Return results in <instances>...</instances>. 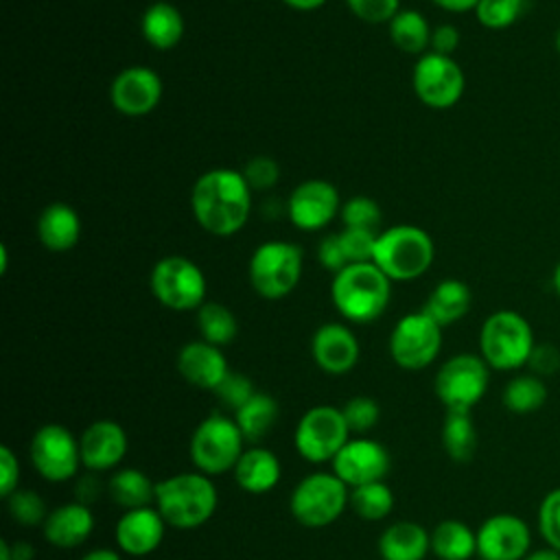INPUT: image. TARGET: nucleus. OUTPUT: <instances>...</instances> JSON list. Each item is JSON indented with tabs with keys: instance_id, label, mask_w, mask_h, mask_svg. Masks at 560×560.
Returning <instances> with one entry per match:
<instances>
[{
	"instance_id": "1",
	"label": "nucleus",
	"mask_w": 560,
	"mask_h": 560,
	"mask_svg": "<svg viewBox=\"0 0 560 560\" xmlns=\"http://www.w3.org/2000/svg\"><path fill=\"white\" fill-rule=\"evenodd\" d=\"M252 188L241 171L210 168L190 190L195 221L212 236H232L245 228L252 212Z\"/></svg>"
},
{
	"instance_id": "2",
	"label": "nucleus",
	"mask_w": 560,
	"mask_h": 560,
	"mask_svg": "<svg viewBox=\"0 0 560 560\" xmlns=\"http://www.w3.org/2000/svg\"><path fill=\"white\" fill-rule=\"evenodd\" d=\"M330 298L343 319L370 324L385 313L392 280L374 262H352L332 276Z\"/></svg>"
},
{
	"instance_id": "3",
	"label": "nucleus",
	"mask_w": 560,
	"mask_h": 560,
	"mask_svg": "<svg viewBox=\"0 0 560 560\" xmlns=\"http://www.w3.org/2000/svg\"><path fill=\"white\" fill-rule=\"evenodd\" d=\"M219 497L212 479L203 472H179L155 483V505L166 525L195 529L217 510Z\"/></svg>"
},
{
	"instance_id": "4",
	"label": "nucleus",
	"mask_w": 560,
	"mask_h": 560,
	"mask_svg": "<svg viewBox=\"0 0 560 560\" xmlns=\"http://www.w3.org/2000/svg\"><path fill=\"white\" fill-rule=\"evenodd\" d=\"M534 346L532 324L512 308L490 313L479 328V354L490 370L514 372L527 365Z\"/></svg>"
},
{
	"instance_id": "5",
	"label": "nucleus",
	"mask_w": 560,
	"mask_h": 560,
	"mask_svg": "<svg viewBox=\"0 0 560 560\" xmlns=\"http://www.w3.org/2000/svg\"><path fill=\"white\" fill-rule=\"evenodd\" d=\"M435 245L427 230L418 225H392L376 236L372 262L389 278L409 282L429 271Z\"/></svg>"
},
{
	"instance_id": "6",
	"label": "nucleus",
	"mask_w": 560,
	"mask_h": 560,
	"mask_svg": "<svg viewBox=\"0 0 560 560\" xmlns=\"http://www.w3.org/2000/svg\"><path fill=\"white\" fill-rule=\"evenodd\" d=\"M302 249L289 241H265L249 258V284L265 300L287 298L300 282Z\"/></svg>"
},
{
	"instance_id": "7",
	"label": "nucleus",
	"mask_w": 560,
	"mask_h": 560,
	"mask_svg": "<svg viewBox=\"0 0 560 560\" xmlns=\"http://www.w3.org/2000/svg\"><path fill=\"white\" fill-rule=\"evenodd\" d=\"M243 444L245 438L234 418L210 413L197 424L190 438V459L208 477L223 475L241 459Z\"/></svg>"
},
{
	"instance_id": "8",
	"label": "nucleus",
	"mask_w": 560,
	"mask_h": 560,
	"mask_svg": "<svg viewBox=\"0 0 560 560\" xmlns=\"http://www.w3.org/2000/svg\"><path fill=\"white\" fill-rule=\"evenodd\" d=\"M153 298L171 311H197L206 302V276L197 262L186 256L160 258L149 276Z\"/></svg>"
},
{
	"instance_id": "9",
	"label": "nucleus",
	"mask_w": 560,
	"mask_h": 560,
	"mask_svg": "<svg viewBox=\"0 0 560 560\" xmlns=\"http://www.w3.org/2000/svg\"><path fill=\"white\" fill-rule=\"evenodd\" d=\"M350 503L348 486L335 472H313L291 492L289 508L304 527H326L335 523Z\"/></svg>"
},
{
	"instance_id": "10",
	"label": "nucleus",
	"mask_w": 560,
	"mask_h": 560,
	"mask_svg": "<svg viewBox=\"0 0 560 560\" xmlns=\"http://www.w3.org/2000/svg\"><path fill=\"white\" fill-rule=\"evenodd\" d=\"M490 383V365L481 354L462 352L446 359L435 374V394L446 411H472L486 396Z\"/></svg>"
},
{
	"instance_id": "11",
	"label": "nucleus",
	"mask_w": 560,
	"mask_h": 560,
	"mask_svg": "<svg viewBox=\"0 0 560 560\" xmlns=\"http://www.w3.org/2000/svg\"><path fill=\"white\" fill-rule=\"evenodd\" d=\"M411 85L420 103L431 109H448L459 103L466 90V77L462 66L438 52H424L411 70Z\"/></svg>"
},
{
	"instance_id": "12",
	"label": "nucleus",
	"mask_w": 560,
	"mask_h": 560,
	"mask_svg": "<svg viewBox=\"0 0 560 560\" xmlns=\"http://www.w3.org/2000/svg\"><path fill=\"white\" fill-rule=\"evenodd\" d=\"M442 348V326L424 311L400 317L389 335V354L402 370H422L435 361Z\"/></svg>"
},
{
	"instance_id": "13",
	"label": "nucleus",
	"mask_w": 560,
	"mask_h": 560,
	"mask_svg": "<svg viewBox=\"0 0 560 560\" xmlns=\"http://www.w3.org/2000/svg\"><path fill=\"white\" fill-rule=\"evenodd\" d=\"M348 435L350 429L341 409L330 405H317L300 418L295 427V448L311 464H322L328 459L332 462L335 455L350 440Z\"/></svg>"
},
{
	"instance_id": "14",
	"label": "nucleus",
	"mask_w": 560,
	"mask_h": 560,
	"mask_svg": "<svg viewBox=\"0 0 560 560\" xmlns=\"http://www.w3.org/2000/svg\"><path fill=\"white\" fill-rule=\"evenodd\" d=\"M31 462L46 481L70 479L81 464L79 440L61 424H44L35 431L31 446Z\"/></svg>"
},
{
	"instance_id": "15",
	"label": "nucleus",
	"mask_w": 560,
	"mask_h": 560,
	"mask_svg": "<svg viewBox=\"0 0 560 560\" xmlns=\"http://www.w3.org/2000/svg\"><path fill=\"white\" fill-rule=\"evenodd\" d=\"M529 551L532 529L516 514H492L477 529V556L481 560H523Z\"/></svg>"
},
{
	"instance_id": "16",
	"label": "nucleus",
	"mask_w": 560,
	"mask_h": 560,
	"mask_svg": "<svg viewBox=\"0 0 560 560\" xmlns=\"http://www.w3.org/2000/svg\"><path fill=\"white\" fill-rule=\"evenodd\" d=\"M339 190L326 179H306L298 184L287 199L289 221L302 232L326 228L341 210Z\"/></svg>"
},
{
	"instance_id": "17",
	"label": "nucleus",
	"mask_w": 560,
	"mask_h": 560,
	"mask_svg": "<svg viewBox=\"0 0 560 560\" xmlns=\"http://www.w3.org/2000/svg\"><path fill=\"white\" fill-rule=\"evenodd\" d=\"M162 90V79L155 70L147 66H129L114 77L109 98L118 114L140 118L160 105Z\"/></svg>"
},
{
	"instance_id": "18",
	"label": "nucleus",
	"mask_w": 560,
	"mask_h": 560,
	"mask_svg": "<svg viewBox=\"0 0 560 560\" xmlns=\"http://www.w3.org/2000/svg\"><path fill=\"white\" fill-rule=\"evenodd\" d=\"M389 470V453L383 444L357 438L348 440L343 448L332 459V472L348 486H365L372 481H383Z\"/></svg>"
},
{
	"instance_id": "19",
	"label": "nucleus",
	"mask_w": 560,
	"mask_h": 560,
	"mask_svg": "<svg viewBox=\"0 0 560 560\" xmlns=\"http://www.w3.org/2000/svg\"><path fill=\"white\" fill-rule=\"evenodd\" d=\"M313 361L326 374L339 376L350 372L359 361V341L346 324L326 322L322 324L311 339Z\"/></svg>"
},
{
	"instance_id": "20",
	"label": "nucleus",
	"mask_w": 560,
	"mask_h": 560,
	"mask_svg": "<svg viewBox=\"0 0 560 560\" xmlns=\"http://www.w3.org/2000/svg\"><path fill=\"white\" fill-rule=\"evenodd\" d=\"M81 464L90 470H109L127 453V433L116 420H96L79 438Z\"/></svg>"
},
{
	"instance_id": "21",
	"label": "nucleus",
	"mask_w": 560,
	"mask_h": 560,
	"mask_svg": "<svg viewBox=\"0 0 560 560\" xmlns=\"http://www.w3.org/2000/svg\"><path fill=\"white\" fill-rule=\"evenodd\" d=\"M177 370L186 383L199 389H217L221 381L230 374L228 359L219 346H212L203 339L188 341L177 354Z\"/></svg>"
},
{
	"instance_id": "22",
	"label": "nucleus",
	"mask_w": 560,
	"mask_h": 560,
	"mask_svg": "<svg viewBox=\"0 0 560 560\" xmlns=\"http://www.w3.org/2000/svg\"><path fill=\"white\" fill-rule=\"evenodd\" d=\"M166 521L153 508L125 510L118 518L114 536L118 547L129 556H147L155 551L164 538Z\"/></svg>"
},
{
	"instance_id": "23",
	"label": "nucleus",
	"mask_w": 560,
	"mask_h": 560,
	"mask_svg": "<svg viewBox=\"0 0 560 560\" xmlns=\"http://www.w3.org/2000/svg\"><path fill=\"white\" fill-rule=\"evenodd\" d=\"M42 527H44V538L50 545L59 549H72L83 545L90 538L94 529V514L81 501L63 503L48 514Z\"/></svg>"
},
{
	"instance_id": "24",
	"label": "nucleus",
	"mask_w": 560,
	"mask_h": 560,
	"mask_svg": "<svg viewBox=\"0 0 560 560\" xmlns=\"http://www.w3.org/2000/svg\"><path fill=\"white\" fill-rule=\"evenodd\" d=\"M81 219L77 210L63 201L48 203L37 219V238L48 252H68L79 243Z\"/></svg>"
},
{
	"instance_id": "25",
	"label": "nucleus",
	"mask_w": 560,
	"mask_h": 560,
	"mask_svg": "<svg viewBox=\"0 0 560 560\" xmlns=\"http://www.w3.org/2000/svg\"><path fill=\"white\" fill-rule=\"evenodd\" d=\"M280 472H282L280 459L276 457L273 451L265 446H252L243 451L241 459L234 466L236 483L252 494H262L273 490L280 481Z\"/></svg>"
},
{
	"instance_id": "26",
	"label": "nucleus",
	"mask_w": 560,
	"mask_h": 560,
	"mask_svg": "<svg viewBox=\"0 0 560 560\" xmlns=\"http://www.w3.org/2000/svg\"><path fill=\"white\" fill-rule=\"evenodd\" d=\"M429 549L431 534L413 521H398L378 538V553L383 560H424Z\"/></svg>"
},
{
	"instance_id": "27",
	"label": "nucleus",
	"mask_w": 560,
	"mask_h": 560,
	"mask_svg": "<svg viewBox=\"0 0 560 560\" xmlns=\"http://www.w3.org/2000/svg\"><path fill=\"white\" fill-rule=\"evenodd\" d=\"M140 31L151 48L171 50L184 37V18L175 4L158 0L144 9Z\"/></svg>"
},
{
	"instance_id": "28",
	"label": "nucleus",
	"mask_w": 560,
	"mask_h": 560,
	"mask_svg": "<svg viewBox=\"0 0 560 560\" xmlns=\"http://www.w3.org/2000/svg\"><path fill=\"white\" fill-rule=\"evenodd\" d=\"M472 306V291L464 280L446 278L433 287L422 311L442 328L459 322Z\"/></svg>"
},
{
	"instance_id": "29",
	"label": "nucleus",
	"mask_w": 560,
	"mask_h": 560,
	"mask_svg": "<svg viewBox=\"0 0 560 560\" xmlns=\"http://www.w3.org/2000/svg\"><path fill=\"white\" fill-rule=\"evenodd\" d=\"M431 551L440 560H470L477 556V532L457 518L440 521L431 532Z\"/></svg>"
},
{
	"instance_id": "30",
	"label": "nucleus",
	"mask_w": 560,
	"mask_h": 560,
	"mask_svg": "<svg viewBox=\"0 0 560 560\" xmlns=\"http://www.w3.org/2000/svg\"><path fill=\"white\" fill-rule=\"evenodd\" d=\"M109 497L125 510L151 508L155 501V483L138 468H120L109 477Z\"/></svg>"
},
{
	"instance_id": "31",
	"label": "nucleus",
	"mask_w": 560,
	"mask_h": 560,
	"mask_svg": "<svg viewBox=\"0 0 560 560\" xmlns=\"http://www.w3.org/2000/svg\"><path fill=\"white\" fill-rule=\"evenodd\" d=\"M280 407L273 396L256 392L238 411H234V420L245 438V442H260L271 427L276 424Z\"/></svg>"
},
{
	"instance_id": "32",
	"label": "nucleus",
	"mask_w": 560,
	"mask_h": 560,
	"mask_svg": "<svg viewBox=\"0 0 560 560\" xmlns=\"http://www.w3.org/2000/svg\"><path fill=\"white\" fill-rule=\"evenodd\" d=\"M431 31L427 18L413 9H400L389 20V39L407 55H424L431 46Z\"/></svg>"
},
{
	"instance_id": "33",
	"label": "nucleus",
	"mask_w": 560,
	"mask_h": 560,
	"mask_svg": "<svg viewBox=\"0 0 560 560\" xmlns=\"http://www.w3.org/2000/svg\"><path fill=\"white\" fill-rule=\"evenodd\" d=\"M549 398V389H547V383L545 378L532 374V372H525V374H516L512 376L503 392H501V400H503V407L512 413H534L538 409L545 407Z\"/></svg>"
},
{
	"instance_id": "34",
	"label": "nucleus",
	"mask_w": 560,
	"mask_h": 560,
	"mask_svg": "<svg viewBox=\"0 0 560 560\" xmlns=\"http://www.w3.org/2000/svg\"><path fill=\"white\" fill-rule=\"evenodd\" d=\"M442 444L453 462H470L477 451V429L470 411H446L442 424Z\"/></svg>"
},
{
	"instance_id": "35",
	"label": "nucleus",
	"mask_w": 560,
	"mask_h": 560,
	"mask_svg": "<svg viewBox=\"0 0 560 560\" xmlns=\"http://www.w3.org/2000/svg\"><path fill=\"white\" fill-rule=\"evenodd\" d=\"M197 326H199L201 339L219 348L234 341L238 332V322L234 313L225 304L212 302V300H206L197 308Z\"/></svg>"
},
{
	"instance_id": "36",
	"label": "nucleus",
	"mask_w": 560,
	"mask_h": 560,
	"mask_svg": "<svg viewBox=\"0 0 560 560\" xmlns=\"http://www.w3.org/2000/svg\"><path fill=\"white\" fill-rule=\"evenodd\" d=\"M350 508L365 521H381L394 508V494L385 481L350 488Z\"/></svg>"
},
{
	"instance_id": "37",
	"label": "nucleus",
	"mask_w": 560,
	"mask_h": 560,
	"mask_svg": "<svg viewBox=\"0 0 560 560\" xmlns=\"http://www.w3.org/2000/svg\"><path fill=\"white\" fill-rule=\"evenodd\" d=\"M527 11V0H479L475 7L477 22L488 31H505L514 26Z\"/></svg>"
},
{
	"instance_id": "38",
	"label": "nucleus",
	"mask_w": 560,
	"mask_h": 560,
	"mask_svg": "<svg viewBox=\"0 0 560 560\" xmlns=\"http://www.w3.org/2000/svg\"><path fill=\"white\" fill-rule=\"evenodd\" d=\"M339 217L343 221V228H359V230H370L378 232L383 212L381 206L365 195H354L341 203Z\"/></svg>"
},
{
	"instance_id": "39",
	"label": "nucleus",
	"mask_w": 560,
	"mask_h": 560,
	"mask_svg": "<svg viewBox=\"0 0 560 560\" xmlns=\"http://www.w3.org/2000/svg\"><path fill=\"white\" fill-rule=\"evenodd\" d=\"M7 508L13 521H18L24 527L33 525H44L50 512H46L44 499L35 490H15L13 494L7 497Z\"/></svg>"
},
{
	"instance_id": "40",
	"label": "nucleus",
	"mask_w": 560,
	"mask_h": 560,
	"mask_svg": "<svg viewBox=\"0 0 560 560\" xmlns=\"http://www.w3.org/2000/svg\"><path fill=\"white\" fill-rule=\"evenodd\" d=\"M538 532L547 547L560 551V486L551 488L538 505Z\"/></svg>"
},
{
	"instance_id": "41",
	"label": "nucleus",
	"mask_w": 560,
	"mask_h": 560,
	"mask_svg": "<svg viewBox=\"0 0 560 560\" xmlns=\"http://www.w3.org/2000/svg\"><path fill=\"white\" fill-rule=\"evenodd\" d=\"M341 413H343L346 424H348L350 431L365 433L378 422L381 407L370 396H354V398L346 400V405L341 407Z\"/></svg>"
},
{
	"instance_id": "42",
	"label": "nucleus",
	"mask_w": 560,
	"mask_h": 560,
	"mask_svg": "<svg viewBox=\"0 0 560 560\" xmlns=\"http://www.w3.org/2000/svg\"><path fill=\"white\" fill-rule=\"evenodd\" d=\"M376 236H378V232L359 230V228H343L339 232V238H341L348 265H352V262H372Z\"/></svg>"
},
{
	"instance_id": "43",
	"label": "nucleus",
	"mask_w": 560,
	"mask_h": 560,
	"mask_svg": "<svg viewBox=\"0 0 560 560\" xmlns=\"http://www.w3.org/2000/svg\"><path fill=\"white\" fill-rule=\"evenodd\" d=\"M241 173L252 190H269L280 179V166L269 155H256V158L247 160Z\"/></svg>"
},
{
	"instance_id": "44",
	"label": "nucleus",
	"mask_w": 560,
	"mask_h": 560,
	"mask_svg": "<svg viewBox=\"0 0 560 560\" xmlns=\"http://www.w3.org/2000/svg\"><path fill=\"white\" fill-rule=\"evenodd\" d=\"M214 394L223 402V407L238 411L256 392H254L252 381L245 374L230 370V374L221 381V385L214 389Z\"/></svg>"
},
{
	"instance_id": "45",
	"label": "nucleus",
	"mask_w": 560,
	"mask_h": 560,
	"mask_svg": "<svg viewBox=\"0 0 560 560\" xmlns=\"http://www.w3.org/2000/svg\"><path fill=\"white\" fill-rule=\"evenodd\" d=\"M348 9L368 24H389L400 11V0H346Z\"/></svg>"
},
{
	"instance_id": "46",
	"label": "nucleus",
	"mask_w": 560,
	"mask_h": 560,
	"mask_svg": "<svg viewBox=\"0 0 560 560\" xmlns=\"http://www.w3.org/2000/svg\"><path fill=\"white\" fill-rule=\"evenodd\" d=\"M527 368L532 374L545 378V376H553L558 370H560V348L553 346V343H536L532 354H529V361H527Z\"/></svg>"
},
{
	"instance_id": "47",
	"label": "nucleus",
	"mask_w": 560,
	"mask_h": 560,
	"mask_svg": "<svg viewBox=\"0 0 560 560\" xmlns=\"http://www.w3.org/2000/svg\"><path fill=\"white\" fill-rule=\"evenodd\" d=\"M317 258H319V265L332 273L341 271L346 265H348V258H346V252H343V245H341V238H339V232L337 234H326L319 245H317Z\"/></svg>"
},
{
	"instance_id": "48",
	"label": "nucleus",
	"mask_w": 560,
	"mask_h": 560,
	"mask_svg": "<svg viewBox=\"0 0 560 560\" xmlns=\"http://www.w3.org/2000/svg\"><path fill=\"white\" fill-rule=\"evenodd\" d=\"M20 464L9 446H0V494L7 499L18 490Z\"/></svg>"
},
{
	"instance_id": "49",
	"label": "nucleus",
	"mask_w": 560,
	"mask_h": 560,
	"mask_svg": "<svg viewBox=\"0 0 560 560\" xmlns=\"http://www.w3.org/2000/svg\"><path fill=\"white\" fill-rule=\"evenodd\" d=\"M459 31L453 26V24H440L431 31V52H438V55H453L459 46Z\"/></svg>"
},
{
	"instance_id": "50",
	"label": "nucleus",
	"mask_w": 560,
	"mask_h": 560,
	"mask_svg": "<svg viewBox=\"0 0 560 560\" xmlns=\"http://www.w3.org/2000/svg\"><path fill=\"white\" fill-rule=\"evenodd\" d=\"M433 4H438L448 13H468V11H475L479 0H433Z\"/></svg>"
},
{
	"instance_id": "51",
	"label": "nucleus",
	"mask_w": 560,
	"mask_h": 560,
	"mask_svg": "<svg viewBox=\"0 0 560 560\" xmlns=\"http://www.w3.org/2000/svg\"><path fill=\"white\" fill-rule=\"evenodd\" d=\"M35 549L26 540H15L11 542V560H33Z\"/></svg>"
},
{
	"instance_id": "52",
	"label": "nucleus",
	"mask_w": 560,
	"mask_h": 560,
	"mask_svg": "<svg viewBox=\"0 0 560 560\" xmlns=\"http://www.w3.org/2000/svg\"><path fill=\"white\" fill-rule=\"evenodd\" d=\"M282 2L295 11H315L326 4V0H282Z\"/></svg>"
},
{
	"instance_id": "53",
	"label": "nucleus",
	"mask_w": 560,
	"mask_h": 560,
	"mask_svg": "<svg viewBox=\"0 0 560 560\" xmlns=\"http://www.w3.org/2000/svg\"><path fill=\"white\" fill-rule=\"evenodd\" d=\"M523 560H560V551L551 549V547H540L529 551Z\"/></svg>"
},
{
	"instance_id": "54",
	"label": "nucleus",
	"mask_w": 560,
	"mask_h": 560,
	"mask_svg": "<svg viewBox=\"0 0 560 560\" xmlns=\"http://www.w3.org/2000/svg\"><path fill=\"white\" fill-rule=\"evenodd\" d=\"M81 560H122L114 549H92Z\"/></svg>"
},
{
	"instance_id": "55",
	"label": "nucleus",
	"mask_w": 560,
	"mask_h": 560,
	"mask_svg": "<svg viewBox=\"0 0 560 560\" xmlns=\"http://www.w3.org/2000/svg\"><path fill=\"white\" fill-rule=\"evenodd\" d=\"M551 287H553L556 295L560 298V260L556 262V267H553V271H551Z\"/></svg>"
},
{
	"instance_id": "56",
	"label": "nucleus",
	"mask_w": 560,
	"mask_h": 560,
	"mask_svg": "<svg viewBox=\"0 0 560 560\" xmlns=\"http://www.w3.org/2000/svg\"><path fill=\"white\" fill-rule=\"evenodd\" d=\"M0 560H11V542L0 540Z\"/></svg>"
},
{
	"instance_id": "57",
	"label": "nucleus",
	"mask_w": 560,
	"mask_h": 560,
	"mask_svg": "<svg viewBox=\"0 0 560 560\" xmlns=\"http://www.w3.org/2000/svg\"><path fill=\"white\" fill-rule=\"evenodd\" d=\"M553 48H556V52L560 55V26L556 28V35H553Z\"/></svg>"
},
{
	"instance_id": "58",
	"label": "nucleus",
	"mask_w": 560,
	"mask_h": 560,
	"mask_svg": "<svg viewBox=\"0 0 560 560\" xmlns=\"http://www.w3.org/2000/svg\"><path fill=\"white\" fill-rule=\"evenodd\" d=\"M479 560H481V558H479Z\"/></svg>"
}]
</instances>
